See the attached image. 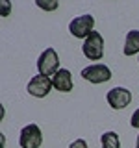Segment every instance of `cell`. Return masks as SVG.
<instances>
[{
    "label": "cell",
    "mask_w": 139,
    "mask_h": 148,
    "mask_svg": "<svg viewBox=\"0 0 139 148\" xmlns=\"http://www.w3.org/2000/svg\"><path fill=\"white\" fill-rule=\"evenodd\" d=\"M124 56H136L139 54V30H130L124 41Z\"/></svg>",
    "instance_id": "obj_9"
},
{
    "label": "cell",
    "mask_w": 139,
    "mask_h": 148,
    "mask_svg": "<svg viewBox=\"0 0 139 148\" xmlns=\"http://www.w3.org/2000/svg\"><path fill=\"white\" fill-rule=\"evenodd\" d=\"M9 2L6 4V2H2V17H8V13H9Z\"/></svg>",
    "instance_id": "obj_14"
},
{
    "label": "cell",
    "mask_w": 139,
    "mask_h": 148,
    "mask_svg": "<svg viewBox=\"0 0 139 148\" xmlns=\"http://www.w3.org/2000/svg\"><path fill=\"white\" fill-rule=\"evenodd\" d=\"M37 71H39V74L48 76V78L54 76L59 71V58H58V52L54 48H46L39 56V59H37Z\"/></svg>",
    "instance_id": "obj_1"
},
{
    "label": "cell",
    "mask_w": 139,
    "mask_h": 148,
    "mask_svg": "<svg viewBox=\"0 0 139 148\" xmlns=\"http://www.w3.org/2000/svg\"><path fill=\"white\" fill-rule=\"evenodd\" d=\"M82 52L87 59H91V61L102 59V56H104V39H102V35L98 32H93V34L83 41Z\"/></svg>",
    "instance_id": "obj_2"
},
{
    "label": "cell",
    "mask_w": 139,
    "mask_h": 148,
    "mask_svg": "<svg viewBox=\"0 0 139 148\" xmlns=\"http://www.w3.org/2000/svg\"><path fill=\"white\" fill-rule=\"evenodd\" d=\"M106 100L113 109H124L132 102V91L126 87H115L106 95Z\"/></svg>",
    "instance_id": "obj_7"
},
{
    "label": "cell",
    "mask_w": 139,
    "mask_h": 148,
    "mask_svg": "<svg viewBox=\"0 0 139 148\" xmlns=\"http://www.w3.org/2000/svg\"><path fill=\"white\" fill-rule=\"evenodd\" d=\"M130 124H132V128H136L139 130V108L133 111V115H132V119H130Z\"/></svg>",
    "instance_id": "obj_12"
},
{
    "label": "cell",
    "mask_w": 139,
    "mask_h": 148,
    "mask_svg": "<svg viewBox=\"0 0 139 148\" xmlns=\"http://www.w3.org/2000/svg\"><path fill=\"white\" fill-rule=\"evenodd\" d=\"M93 28H95V18H93V15H80L76 18H72L71 24H69V30H71V34L74 37H78V39H87L93 32Z\"/></svg>",
    "instance_id": "obj_3"
},
{
    "label": "cell",
    "mask_w": 139,
    "mask_h": 148,
    "mask_svg": "<svg viewBox=\"0 0 139 148\" xmlns=\"http://www.w3.org/2000/svg\"><path fill=\"white\" fill-rule=\"evenodd\" d=\"M69 148H87V141H85V139H76V141L71 143Z\"/></svg>",
    "instance_id": "obj_13"
},
{
    "label": "cell",
    "mask_w": 139,
    "mask_h": 148,
    "mask_svg": "<svg viewBox=\"0 0 139 148\" xmlns=\"http://www.w3.org/2000/svg\"><path fill=\"white\" fill-rule=\"evenodd\" d=\"M35 4H37V8H43L46 11H52V9H56L59 6L58 2H43V0H35Z\"/></svg>",
    "instance_id": "obj_11"
},
{
    "label": "cell",
    "mask_w": 139,
    "mask_h": 148,
    "mask_svg": "<svg viewBox=\"0 0 139 148\" xmlns=\"http://www.w3.org/2000/svg\"><path fill=\"white\" fill-rule=\"evenodd\" d=\"M52 83H54V89L59 92H69L72 91V74L69 69H59L58 72L52 76Z\"/></svg>",
    "instance_id": "obj_8"
},
{
    "label": "cell",
    "mask_w": 139,
    "mask_h": 148,
    "mask_svg": "<svg viewBox=\"0 0 139 148\" xmlns=\"http://www.w3.org/2000/svg\"><path fill=\"white\" fill-rule=\"evenodd\" d=\"M100 143H102V148H120L119 135H117L115 132H106V133H102Z\"/></svg>",
    "instance_id": "obj_10"
},
{
    "label": "cell",
    "mask_w": 139,
    "mask_h": 148,
    "mask_svg": "<svg viewBox=\"0 0 139 148\" xmlns=\"http://www.w3.org/2000/svg\"><path fill=\"white\" fill-rule=\"evenodd\" d=\"M136 148H139V133H137V141H136Z\"/></svg>",
    "instance_id": "obj_15"
},
{
    "label": "cell",
    "mask_w": 139,
    "mask_h": 148,
    "mask_svg": "<svg viewBox=\"0 0 139 148\" xmlns=\"http://www.w3.org/2000/svg\"><path fill=\"white\" fill-rule=\"evenodd\" d=\"M52 87H54L52 78L43 76V74H37V76H34L30 82H28L26 89H28V92H30L32 96H35V98H45Z\"/></svg>",
    "instance_id": "obj_6"
},
{
    "label": "cell",
    "mask_w": 139,
    "mask_h": 148,
    "mask_svg": "<svg viewBox=\"0 0 139 148\" xmlns=\"http://www.w3.org/2000/svg\"><path fill=\"white\" fill-rule=\"evenodd\" d=\"M82 78L91 83H106L111 80V71L109 67H106L102 63H95V65L82 69Z\"/></svg>",
    "instance_id": "obj_5"
},
{
    "label": "cell",
    "mask_w": 139,
    "mask_h": 148,
    "mask_svg": "<svg viewBox=\"0 0 139 148\" xmlns=\"http://www.w3.org/2000/svg\"><path fill=\"white\" fill-rule=\"evenodd\" d=\"M41 143H43V133L37 124H28L21 130V137H19L21 148H39Z\"/></svg>",
    "instance_id": "obj_4"
}]
</instances>
